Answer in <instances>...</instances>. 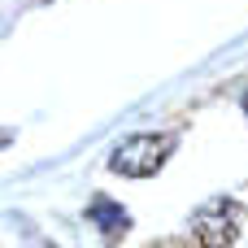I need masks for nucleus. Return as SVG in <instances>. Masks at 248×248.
Masks as SVG:
<instances>
[{"mask_svg":"<svg viewBox=\"0 0 248 248\" xmlns=\"http://www.w3.org/2000/svg\"><path fill=\"white\" fill-rule=\"evenodd\" d=\"M174 135H126L113 153H109V170L122 179H153L170 157H174Z\"/></svg>","mask_w":248,"mask_h":248,"instance_id":"obj_1","label":"nucleus"},{"mask_svg":"<svg viewBox=\"0 0 248 248\" xmlns=\"http://www.w3.org/2000/svg\"><path fill=\"white\" fill-rule=\"evenodd\" d=\"M240 227H244V205L235 196H214V201H205L192 214V235L201 244H214V248L231 244L240 235Z\"/></svg>","mask_w":248,"mask_h":248,"instance_id":"obj_2","label":"nucleus"},{"mask_svg":"<svg viewBox=\"0 0 248 248\" xmlns=\"http://www.w3.org/2000/svg\"><path fill=\"white\" fill-rule=\"evenodd\" d=\"M87 218L105 231V240H122L126 227H131V214H126L118 201H109V196H96V201L87 205Z\"/></svg>","mask_w":248,"mask_h":248,"instance_id":"obj_3","label":"nucleus"},{"mask_svg":"<svg viewBox=\"0 0 248 248\" xmlns=\"http://www.w3.org/2000/svg\"><path fill=\"white\" fill-rule=\"evenodd\" d=\"M244 109H248V96H244Z\"/></svg>","mask_w":248,"mask_h":248,"instance_id":"obj_4","label":"nucleus"}]
</instances>
